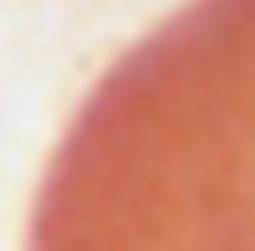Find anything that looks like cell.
I'll return each instance as SVG.
<instances>
[{"instance_id": "6da1fadb", "label": "cell", "mask_w": 255, "mask_h": 251, "mask_svg": "<svg viewBox=\"0 0 255 251\" xmlns=\"http://www.w3.org/2000/svg\"><path fill=\"white\" fill-rule=\"evenodd\" d=\"M27 251H255V0H196L96 82Z\"/></svg>"}]
</instances>
